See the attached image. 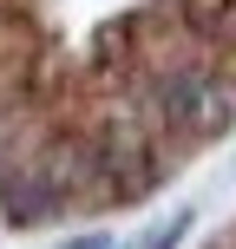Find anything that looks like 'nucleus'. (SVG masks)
I'll return each mask as SVG.
<instances>
[{
    "mask_svg": "<svg viewBox=\"0 0 236 249\" xmlns=\"http://www.w3.org/2000/svg\"><path fill=\"white\" fill-rule=\"evenodd\" d=\"M112 236H105V230H86V236H73V243H59V249H105Z\"/></svg>",
    "mask_w": 236,
    "mask_h": 249,
    "instance_id": "1",
    "label": "nucleus"
}]
</instances>
